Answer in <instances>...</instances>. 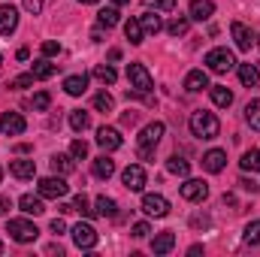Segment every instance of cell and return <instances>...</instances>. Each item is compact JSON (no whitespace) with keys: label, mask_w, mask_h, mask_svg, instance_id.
Returning <instances> with one entry per match:
<instances>
[{"label":"cell","mask_w":260,"mask_h":257,"mask_svg":"<svg viewBox=\"0 0 260 257\" xmlns=\"http://www.w3.org/2000/svg\"><path fill=\"white\" fill-rule=\"evenodd\" d=\"M106 30H109V27H103V24H97V27L91 30V40H94V43H103V40H106Z\"/></svg>","instance_id":"7dc6e473"},{"label":"cell","mask_w":260,"mask_h":257,"mask_svg":"<svg viewBox=\"0 0 260 257\" xmlns=\"http://www.w3.org/2000/svg\"><path fill=\"white\" fill-rule=\"evenodd\" d=\"M24 130H27L24 115H18V112H3L0 115V133L3 136H21Z\"/></svg>","instance_id":"ba28073f"},{"label":"cell","mask_w":260,"mask_h":257,"mask_svg":"<svg viewBox=\"0 0 260 257\" xmlns=\"http://www.w3.org/2000/svg\"><path fill=\"white\" fill-rule=\"evenodd\" d=\"M139 24H142V30H145V34H160V30H164L160 15H157V12H151V9H148L145 15H139Z\"/></svg>","instance_id":"484cf974"},{"label":"cell","mask_w":260,"mask_h":257,"mask_svg":"<svg viewBox=\"0 0 260 257\" xmlns=\"http://www.w3.org/2000/svg\"><path fill=\"white\" fill-rule=\"evenodd\" d=\"M52 170L58 176H70L76 170V157L73 154H52Z\"/></svg>","instance_id":"cb8c5ba5"},{"label":"cell","mask_w":260,"mask_h":257,"mask_svg":"<svg viewBox=\"0 0 260 257\" xmlns=\"http://www.w3.org/2000/svg\"><path fill=\"white\" fill-rule=\"evenodd\" d=\"M167 170H170L173 176H179V179H185V176L191 173V164H188L185 157H179V154H173V157L167 160Z\"/></svg>","instance_id":"f546056e"},{"label":"cell","mask_w":260,"mask_h":257,"mask_svg":"<svg viewBox=\"0 0 260 257\" xmlns=\"http://www.w3.org/2000/svg\"><path fill=\"white\" fill-rule=\"evenodd\" d=\"M79 3H100V0H79Z\"/></svg>","instance_id":"db71d44e"},{"label":"cell","mask_w":260,"mask_h":257,"mask_svg":"<svg viewBox=\"0 0 260 257\" xmlns=\"http://www.w3.org/2000/svg\"><path fill=\"white\" fill-rule=\"evenodd\" d=\"M9 173H12L15 179H21V182H24V179H34V176H37V164H34L30 157H18V160L9 164Z\"/></svg>","instance_id":"e0dca14e"},{"label":"cell","mask_w":260,"mask_h":257,"mask_svg":"<svg viewBox=\"0 0 260 257\" xmlns=\"http://www.w3.org/2000/svg\"><path fill=\"white\" fill-rule=\"evenodd\" d=\"M94 206H97L94 212H97V215H103V218H115V215H118V203H115L112 197H106V194H103V197H97V203H94Z\"/></svg>","instance_id":"4316f807"},{"label":"cell","mask_w":260,"mask_h":257,"mask_svg":"<svg viewBox=\"0 0 260 257\" xmlns=\"http://www.w3.org/2000/svg\"><path fill=\"white\" fill-rule=\"evenodd\" d=\"M142 212L148 218H167L170 215V200L164 194H145L142 197Z\"/></svg>","instance_id":"52a82bcc"},{"label":"cell","mask_w":260,"mask_h":257,"mask_svg":"<svg viewBox=\"0 0 260 257\" xmlns=\"http://www.w3.org/2000/svg\"><path fill=\"white\" fill-rule=\"evenodd\" d=\"M239 164H242V170H245V173H260V151H257V148H248V151L242 154V160H239Z\"/></svg>","instance_id":"d6a6232c"},{"label":"cell","mask_w":260,"mask_h":257,"mask_svg":"<svg viewBox=\"0 0 260 257\" xmlns=\"http://www.w3.org/2000/svg\"><path fill=\"white\" fill-rule=\"evenodd\" d=\"M160 136H164V124L160 121H151V124H145V127L139 130V136H136V154H139V160H154V148H157Z\"/></svg>","instance_id":"6da1fadb"},{"label":"cell","mask_w":260,"mask_h":257,"mask_svg":"<svg viewBox=\"0 0 260 257\" xmlns=\"http://www.w3.org/2000/svg\"><path fill=\"white\" fill-rule=\"evenodd\" d=\"M67 191H70V185L64 182V176H46L37 185V194L43 200H61V197H67Z\"/></svg>","instance_id":"8992f818"},{"label":"cell","mask_w":260,"mask_h":257,"mask_svg":"<svg viewBox=\"0 0 260 257\" xmlns=\"http://www.w3.org/2000/svg\"><path fill=\"white\" fill-rule=\"evenodd\" d=\"M0 179H3V170H0Z\"/></svg>","instance_id":"9f6ffc18"},{"label":"cell","mask_w":260,"mask_h":257,"mask_svg":"<svg viewBox=\"0 0 260 257\" xmlns=\"http://www.w3.org/2000/svg\"><path fill=\"white\" fill-rule=\"evenodd\" d=\"M34 85V73H21V76H15L12 82H9V88H15V91H24V88H30Z\"/></svg>","instance_id":"ab89813d"},{"label":"cell","mask_w":260,"mask_h":257,"mask_svg":"<svg viewBox=\"0 0 260 257\" xmlns=\"http://www.w3.org/2000/svg\"><path fill=\"white\" fill-rule=\"evenodd\" d=\"M127 82H130V91L133 94H148L154 88V79L145 70V64H127Z\"/></svg>","instance_id":"277c9868"},{"label":"cell","mask_w":260,"mask_h":257,"mask_svg":"<svg viewBox=\"0 0 260 257\" xmlns=\"http://www.w3.org/2000/svg\"><path fill=\"white\" fill-rule=\"evenodd\" d=\"M188 27H191V18H188V15H176V18L167 24V30H170L173 37H185V34H188Z\"/></svg>","instance_id":"e575fe53"},{"label":"cell","mask_w":260,"mask_h":257,"mask_svg":"<svg viewBox=\"0 0 260 257\" xmlns=\"http://www.w3.org/2000/svg\"><path fill=\"white\" fill-rule=\"evenodd\" d=\"M130 233H133V236H136V239H145V236H148V233H151V227H148V224H145V221H136V224H133V227H130Z\"/></svg>","instance_id":"f6af8a7d"},{"label":"cell","mask_w":260,"mask_h":257,"mask_svg":"<svg viewBox=\"0 0 260 257\" xmlns=\"http://www.w3.org/2000/svg\"><path fill=\"white\" fill-rule=\"evenodd\" d=\"M9 206H12V200H9L6 194H0V215H6V212H9Z\"/></svg>","instance_id":"c3c4849f"},{"label":"cell","mask_w":260,"mask_h":257,"mask_svg":"<svg viewBox=\"0 0 260 257\" xmlns=\"http://www.w3.org/2000/svg\"><path fill=\"white\" fill-rule=\"evenodd\" d=\"M121 182H124L127 191H142V188H145V170H142L139 164H130L127 170L121 173Z\"/></svg>","instance_id":"5bb4252c"},{"label":"cell","mask_w":260,"mask_h":257,"mask_svg":"<svg viewBox=\"0 0 260 257\" xmlns=\"http://www.w3.org/2000/svg\"><path fill=\"white\" fill-rule=\"evenodd\" d=\"M91 170H94L97 179H112V176H115V160H112L109 154H100V157H94Z\"/></svg>","instance_id":"d6986e66"},{"label":"cell","mask_w":260,"mask_h":257,"mask_svg":"<svg viewBox=\"0 0 260 257\" xmlns=\"http://www.w3.org/2000/svg\"><path fill=\"white\" fill-rule=\"evenodd\" d=\"M145 9H154V12H173L176 9V0H142Z\"/></svg>","instance_id":"f35d334b"},{"label":"cell","mask_w":260,"mask_h":257,"mask_svg":"<svg viewBox=\"0 0 260 257\" xmlns=\"http://www.w3.org/2000/svg\"><path fill=\"white\" fill-rule=\"evenodd\" d=\"M188 124H191V133L200 136V139H215V136L221 133V121H218V115H215V112H206V109L191 112Z\"/></svg>","instance_id":"7a4b0ae2"},{"label":"cell","mask_w":260,"mask_h":257,"mask_svg":"<svg viewBox=\"0 0 260 257\" xmlns=\"http://www.w3.org/2000/svg\"><path fill=\"white\" fill-rule=\"evenodd\" d=\"M209 94H212V103H215V106H221V109L233 106V91H230V88H224V85H209Z\"/></svg>","instance_id":"7402d4cb"},{"label":"cell","mask_w":260,"mask_h":257,"mask_svg":"<svg viewBox=\"0 0 260 257\" xmlns=\"http://www.w3.org/2000/svg\"><path fill=\"white\" fill-rule=\"evenodd\" d=\"M0 254H3V242H0Z\"/></svg>","instance_id":"11a10c76"},{"label":"cell","mask_w":260,"mask_h":257,"mask_svg":"<svg viewBox=\"0 0 260 257\" xmlns=\"http://www.w3.org/2000/svg\"><path fill=\"white\" fill-rule=\"evenodd\" d=\"M182 197H185L188 203H203V200L209 197V185H206L203 179H188V182L182 185Z\"/></svg>","instance_id":"7c38bea8"},{"label":"cell","mask_w":260,"mask_h":257,"mask_svg":"<svg viewBox=\"0 0 260 257\" xmlns=\"http://www.w3.org/2000/svg\"><path fill=\"white\" fill-rule=\"evenodd\" d=\"M97 145L103 148V151H115V148H121L124 145V139H121V133L115 127H97Z\"/></svg>","instance_id":"8fae6325"},{"label":"cell","mask_w":260,"mask_h":257,"mask_svg":"<svg viewBox=\"0 0 260 257\" xmlns=\"http://www.w3.org/2000/svg\"><path fill=\"white\" fill-rule=\"evenodd\" d=\"M173 248H176V233H173V230L157 233L154 242H151V251H154V254H170Z\"/></svg>","instance_id":"ffe728a7"},{"label":"cell","mask_w":260,"mask_h":257,"mask_svg":"<svg viewBox=\"0 0 260 257\" xmlns=\"http://www.w3.org/2000/svg\"><path fill=\"white\" fill-rule=\"evenodd\" d=\"M224 206H236V197L233 194H224Z\"/></svg>","instance_id":"816d5d0a"},{"label":"cell","mask_w":260,"mask_h":257,"mask_svg":"<svg viewBox=\"0 0 260 257\" xmlns=\"http://www.w3.org/2000/svg\"><path fill=\"white\" fill-rule=\"evenodd\" d=\"M97 24H103V27H115V24H118V6H106V9H100V12H97Z\"/></svg>","instance_id":"836d02e7"},{"label":"cell","mask_w":260,"mask_h":257,"mask_svg":"<svg viewBox=\"0 0 260 257\" xmlns=\"http://www.w3.org/2000/svg\"><path fill=\"white\" fill-rule=\"evenodd\" d=\"M55 55H61V43L46 40V43H43V58H55Z\"/></svg>","instance_id":"ee69618b"},{"label":"cell","mask_w":260,"mask_h":257,"mask_svg":"<svg viewBox=\"0 0 260 257\" xmlns=\"http://www.w3.org/2000/svg\"><path fill=\"white\" fill-rule=\"evenodd\" d=\"M94 109H97V112H112V109H115V100H112V94H109V91H100V94H94Z\"/></svg>","instance_id":"d590c367"},{"label":"cell","mask_w":260,"mask_h":257,"mask_svg":"<svg viewBox=\"0 0 260 257\" xmlns=\"http://www.w3.org/2000/svg\"><path fill=\"white\" fill-rule=\"evenodd\" d=\"M6 233H9L15 242H21V245L34 242V239L40 236L37 224H34V221H27V218H9V224H6Z\"/></svg>","instance_id":"3957f363"},{"label":"cell","mask_w":260,"mask_h":257,"mask_svg":"<svg viewBox=\"0 0 260 257\" xmlns=\"http://www.w3.org/2000/svg\"><path fill=\"white\" fill-rule=\"evenodd\" d=\"M124 3H130V0H112V6H124Z\"/></svg>","instance_id":"f5cc1de1"},{"label":"cell","mask_w":260,"mask_h":257,"mask_svg":"<svg viewBox=\"0 0 260 257\" xmlns=\"http://www.w3.org/2000/svg\"><path fill=\"white\" fill-rule=\"evenodd\" d=\"M64 91L70 97H82L88 91V76L85 73H76V76H67L64 79Z\"/></svg>","instance_id":"ac0fdd59"},{"label":"cell","mask_w":260,"mask_h":257,"mask_svg":"<svg viewBox=\"0 0 260 257\" xmlns=\"http://www.w3.org/2000/svg\"><path fill=\"white\" fill-rule=\"evenodd\" d=\"M43 3H46V0H24V9H27L30 15H40V12H43Z\"/></svg>","instance_id":"bcb514c9"},{"label":"cell","mask_w":260,"mask_h":257,"mask_svg":"<svg viewBox=\"0 0 260 257\" xmlns=\"http://www.w3.org/2000/svg\"><path fill=\"white\" fill-rule=\"evenodd\" d=\"M73 209H76V212H82V215H94V209H91V200H88L85 194H79V197L73 200Z\"/></svg>","instance_id":"7bdbcfd3"},{"label":"cell","mask_w":260,"mask_h":257,"mask_svg":"<svg viewBox=\"0 0 260 257\" xmlns=\"http://www.w3.org/2000/svg\"><path fill=\"white\" fill-rule=\"evenodd\" d=\"M64 230H67V224L61 218H55V221H52V233H64Z\"/></svg>","instance_id":"681fc988"},{"label":"cell","mask_w":260,"mask_h":257,"mask_svg":"<svg viewBox=\"0 0 260 257\" xmlns=\"http://www.w3.org/2000/svg\"><path fill=\"white\" fill-rule=\"evenodd\" d=\"M203 88H209V76H206V70H191V73L185 76V91L200 94Z\"/></svg>","instance_id":"44dd1931"},{"label":"cell","mask_w":260,"mask_h":257,"mask_svg":"<svg viewBox=\"0 0 260 257\" xmlns=\"http://www.w3.org/2000/svg\"><path fill=\"white\" fill-rule=\"evenodd\" d=\"M230 34H233V40H236V49H242V52H248V49L257 43V37L251 34V27L242 24V21H233V24H230Z\"/></svg>","instance_id":"30bf717a"},{"label":"cell","mask_w":260,"mask_h":257,"mask_svg":"<svg viewBox=\"0 0 260 257\" xmlns=\"http://www.w3.org/2000/svg\"><path fill=\"white\" fill-rule=\"evenodd\" d=\"M236 67V58H233V52L230 49H212V52H206V70H212V73H230Z\"/></svg>","instance_id":"5b68a950"},{"label":"cell","mask_w":260,"mask_h":257,"mask_svg":"<svg viewBox=\"0 0 260 257\" xmlns=\"http://www.w3.org/2000/svg\"><path fill=\"white\" fill-rule=\"evenodd\" d=\"M215 15V3L212 0H191L188 6V18L191 21H209Z\"/></svg>","instance_id":"9a60e30c"},{"label":"cell","mask_w":260,"mask_h":257,"mask_svg":"<svg viewBox=\"0 0 260 257\" xmlns=\"http://www.w3.org/2000/svg\"><path fill=\"white\" fill-rule=\"evenodd\" d=\"M94 79H97L100 85H115V79H118V73H115V67H109V64H100V67H94Z\"/></svg>","instance_id":"1f68e13d"},{"label":"cell","mask_w":260,"mask_h":257,"mask_svg":"<svg viewBox=\"0 0 260 257\" xmlns=\"http://www.w3.org/2000/svg\"><path fill=\"white\" fill-rule=\"evenodd\" d=\"M15 58H18V61H27V58H30V52H27V49H18V52H15Z\"/></svg>","instance_id":"f907efd6"},{"label":"cell","mask_w":260,"mask_h":257,"mask_svg":"<svg viewBox=\"0 0 260 257\" xmlns=\"http://www.w3.org/2000/svg\"><path fill=\"white\" fill-rule=\"evenodd\" d=\"M224 167H227V151L212 148V151L203 154V170H206V173H221Z\"/></svg>","instance_id":"2e32d148"},{"label":"cell","mask_w":260,"mask_h":257,"mask_svg":"<svg viewBox=\"0 0 260 257\" xmlns=\"http://www.w3.org/2000/svg\"><path fill=\"white\" fill-rule=\"evenodd\" d=\"M70 154H73L76 160H85V157H88V142H85V139H73Z\"/></svg>","instance_id":"b9f144b4"},{"label":"cell","mask_w":260,"mask_h":257,"mask_svg":"<svg viewBox=\"0 0 260 257\" xmlns=\"http://www.w3.org/2000/svg\"><path fill=\"white\" fill-rule=\"evenodd\" d=\"M18 206H21V212H24V215H43V212H46V206H43V197H40V194H37V197H34V194H24V197L18 200Z\"/></svg>","instance_id":"603a6c76"},{"label":"cell","mask_w":260,"mask_h":257,"mask_svg":"<svg viewBox=\"0 0 260 257\" xmlns=\"http://www.w3.org/2000/svg\"><path fill=\"white\" fill-rule=\"evenodd\" d=\"M257 46H260V37H257Z\"/></svg>","instance_id":"6f0895ef"},{"label":"cell","mask_w":260,"mask_h":257,"mask_svg":"<svg viewBox=\"0 0 260 257\" xmlns=\"http://www.w3.org/2000/svg\"><path fill=\"white\" fill-rule=\"evenodd\" d=\"M242 242L245 245H260V221H251L242 233Z\"/></svg>","instance_id":"74e56055"},{"label":"cell","mask_w":260,"mask_h":257,"mask_svg":"<svg viewBox=\"0 0 260 257\" xmlns=\"http://www.w3.org/2000/svg\"><path fill=\"white\" fill-rule=\"evenodd\" d=\"M124 37H127L133 46H139V43L145 40V30H142L139 18H130V21H124Z\"/></svg>","instance_id":"f1b7e54d"},{"label":"cell","mask_w":260,"mask_h":257,"mask_svg":"<svg viewBox=\"0 0 260 257\" xmlns=\"http://www.w3.org/2000/svg\"><path fill=\"white\" fill-rule=\"evenodd\" d=\"M0 61H3V55H0Z\"/></svg>","instance_id":"680465c9"},{"label":"cell","mask_w":260,"mask_h":257,"mask_svg":"<svg viewBox=\"0 0 260 257\" xmlns=\"http://www.w3.org/2000/svg\"><path fill=\"white\" fill-rule=\"evenodd\" d=\"M73 242H76L79 248H94V245H97V230H94L88 221H79V224L73 227Z\"/></svg>","instance_id":"9c48e42d"},{"label":"cell","mask_w":260,"mask_h":257,"mask_svg":"<svg viewBox=\"0 0 260 257\" xmlns=\"http://www.w3.org/2000/svg\"><path fill=\"white\" fill-rule=\"evenodd\" d=\"M30 73H34V79H52L55 76V64L49 58H40V61H34Z\"/></svg>","instance_id":"4dcf8cb0"},{"label":"cell","mask_w":260,"mask_h":257,"mask_svg":"<svg viewBox=\"0 0 260 257\" xmlns=\"http://www.w3.org/2000/svg\"><path fill=\"white\" fill-rule=\"evenodd\" d=\"M245 121L251 124V130H260V97L245 106Z\"/></svg>","instance_id":"8d00e7d4"},{"label":"cell","mask_w":260,"mask_h":257,"mask_svg":"<svg viewBox=\"0 0 260 257\" xmlns=\"http://www.w3.org/2000/svg\"><path fill=\"white\" fill-rule=\"evenodd\" d=\"M49 106H52V94H49V91L34 94V109H37V112H46Z\"/></svg>","instance_id":"60d3db41"},{"label":"cell","mask_w":260,"mask_h":257,"mask_svg":"<svg viewBox=\"0 0 260 257\" xmlns=\"http://www.w3.org/2000/svg\"><path fill=\"white\" fill-rule=\"evenodd\" d=\"M239 82H242L245 88H254V85H260V70L254 64H239Z\"/></svg>","instance_id":"d4e9b609"},{"label":"cell","mask_w":260,"mask_h":257,"mask_svg":"<svg viewBox=\"0 0 260 257\" xmlns=\"http://www.w3.org/2000/svg\"><path fill=\"white\" fill-rule=\"evenodd\" d=\"M70 127H73V133H85V130L91 127V115L82 112V109H73L70 112Z\"/></svg>","instance_id":"83f0119b"},{"label":"cell","mask_w":260,"mask_h":257,"mask_svg":"<svg viewBox=\"0 0 260 257\" xmlns=\"http://www.w3.org/2000/svg\"><path fill=\"white\" fill-rule=\"evenodd\" d=\"M15 27H18V9L12 3H3L0 6V37L15 34Z\"/></svg>","instance_id":"4fadbf2b"}]
</instances>
